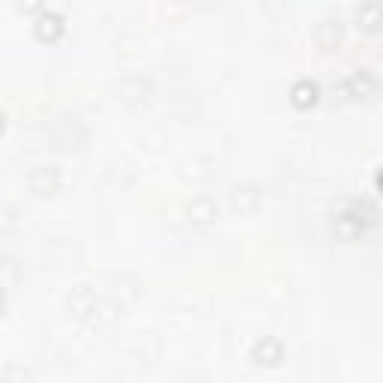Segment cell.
Masks as SVG:
<instances>
[{
	"label": "cell",
	"instance_id": "obj_1",
	"mask_svg": "<svg viewBox=\"0 0 383 383\" xmlns=\"http://www.w3.org/2000/svg\"><path fill=\"white\" fill-rule=\"evenodd\" d=\"M30 189L36 195H52V192L60 189V171L54 165H39L30 171Z\"/></svg>",
	"mask_w": 383,
	"mask_h": 383
},
{
	"label": "cell",
	"instance_id": "obj_2",
	"mask_svg": "<svg viewBox=\"0 0 383 383\" xmlns=\"http://www.w3.org/2000/svg\"><path fill=\"white\" fill-rule=\"evenodd\" d=\"M36 36L42 39V42H54V39L63 36V18L57 13H48L36 22Z\"/></svg>",
	"mask_w": 383,
	"mask_h": 383
},
{
	"label": "cell",
	"instance_id": "obj_3",
	"mask_svg": "<svg viewBox=\"0 0 383 383\" xmlns=\"http://www.w3.org/2000/svg\"><path fill=\"white\" fill-rule=\"evenodd\" d=\"M251 359L260 362V366H276V362L281 359V345H279L276 338L258 341V345L251 347Z\"/></svg>",
	"mask_w": 383,
	"mask_h": 383
},
{
	"label": "cell",
	"instance_id": "obj_4",
	"mask_svg": "<svg viewBox=\"0 0 383 383\" xmlns=\"http://www.w3.org/2000/svg\"><path fill=\"white\" fill-rule=\"evenodd\" d=\"M290 96H294V105L297 108H308V105H315V99H318V87L311 84V81H299Z\"/></svg>",
	"mask_w": 383,
	"mask_h": 383
},
{
	"label": "cell",
	"instance_id": "obj_5",
	"mask_svg": "<svg viewBox=\"0 0 383 383\" xmlns=\"http://www.w3.org/2000/svg\"><path fill=\"white\" fill-rule=\"evenodd\" d=\"M189 213H192V221H210V219L216 216V207L210 204V201H198V204L192 207Z\"/></svg>",
	"mask_w": 383,
	"mask_h": 383
},
{
	"label": "cell",
	"instance_id": "obj_6",
	"mask_svg": "<svg viewBox=\"0 0 383 383\" xmlns=\"http://www.w3.org/2000/svg\"><path fill=\"white\" fill-rule=\"evenodd\" d=\"M18 6H22L24 13H36V9L42 6V0H18Z\"/></svg>",
	"mask_w": 383,
	"mask_h": 383
},
{
	"label": "cell",
	"instance_id": "obj_7",
	"mask_svg": "<svg viewBox=\"0 0 383 383\" xmlns=\"http://www.w3.org/2000/svg\"><path fill=\"white\" fill-rule=\"evenodd\" d=\"M3 306H6V297H3V288H0V315H3Z\"/></svg>",
	"mask_w": 383,
	"mask_h": 383
},
{
	"label": "cell",
	"instance_id": "obj_8",
	"mask_svg": "<svg viewBox=\"0 0 383 383\" xmlns=\"http://www.w3.org/2000/svg\"><path fill=\"white\" fill-rule=\"evenodd\" d=\"M3 126H6V117H3V114H0V132H3Z\"/></svg>",
	"mask_w": 383,
	"mask_h": 383
}]
</instances>
